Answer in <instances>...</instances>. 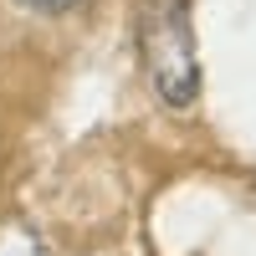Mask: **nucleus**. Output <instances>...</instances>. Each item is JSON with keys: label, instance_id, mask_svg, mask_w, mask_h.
<instances>
[{"label": "nucleus", "instance_id": "nucleus-1", "mask_svg": "<svg viewBox=\"0 0 256 256\" xmlns=\"http://www.w3.org/2000/svg\"><path fill=\"white\" fill-rule=\"evenodd\" d=\"M138 56L159 102L190 108L200 98V52H195L190 0H144L138 6Z\"/></svg>", "mask_w": 256, "mask_h": 256}, {"label": "nucleus", "instance_id": "nucleus-2", "mask_svg": "<svg viewBox=\"0 0 256 256\" xmlns=\"http://www.w3.org/2000/svg\"><path fill=\"white\" fill-rule=\"evenodd\" d=\"M20 6H31V10H41V16H67V10L82 6V0H20Z\"/></svg>", "mask_w": 256, "mask_h": 256}]
</instances>
